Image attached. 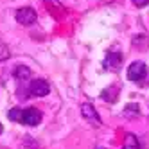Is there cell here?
Here are the masks:
<instances>
[{"label":"cell","instance_id":"cell-11","mask_svg":"<svg viewBox=\"0 0 149 149\" xmlns=\"http://www.w3.org/2000/svg\"><path fill=\"white\" fill-rule=\"evenodd\" d=\"M7 58H9L7 47H6V45H0V61H2V59H7Z\"/></svg>","mask_w":149,"mask_h":149},{"label":"cell","instance_id":"cell-10","mask_svg":"<svg viewBox=\"0 0 149 149\" xmlns=\"http://www.w3.org/2000/svg\"><path fill=\"white\" fill-rule=\"evenodd\" d=\"M9 119L16 120V122H22V110H18V108L11 110V111H9Z\"/></svg>","mask_w":149,"mask_h":149},{"label":"cell","instance_id":"cell-4","mask_svg":"<svg viewBox=\"0 0 149 149\" xmlns=\"http://www.w3.org/2000/svg\"><path fill=\"white\" fill-rule=\"evenodd\" d=\"M29 92L33 95H36V97H45V95L50 92V86H49V83L45 79H34L31 83V86H29Z\"/></svg>","mask_w":149,"mask_h":149},{"label":"cell","instance_id":"cell-7","mask_svg":"<svg viewBox=\"0 0 149 149\" xmlns=\"http://www.w3.org/2000/svg\"><path fill=\"white\" fill-rule=\"evenodd\" d=\"M117 97H119V86H113V88H106L102 92V99L108 101V102H113Z\"/></svg>","mask_w":149,"mask_h":149},{"label":"cell","instance_id":"cell-5","mask_svg":"<svg viewBox=\"0 0 149 149\" xmlns=\"http://www.w3.org/2000/svg\"><path fill=\"white\" fill-rule=\"evenodd\" d=\"M81 113H83V117H84L86 120H90L92 126H101V117H99L97 111H95V108H93L92 104L84 102V104L81 106Z\"/></svg>","mask_w":149,"mask_h":149},{"label":"cell","instance_id":"cell-14","mask_svg":"<svg viewBox=\"0 0 149 149\" xmlns=\"http://www.w3.org/2000/svg\"><path fill=\"white\" fill-rule=\"evenodd\" d=\"M4 131V127H2V124H0V133H2Z\"/></svg>","mask_w":149,"mask_h":149},{"label":"cell","instance_id":"cell-12","mask_svg":"<svg viewBox=\"0 0 149 149\" xmlns=\"http://www.w3.org/2000/svg\"><path fill=\"white\" fill-rule=\"evenodd\" d=\"M126 115H130V113H138V106L136 104H127V108L124 110Z\"/></svg>","mask_w":149,"mask_h":149},{"label":"cell","instance_id":"cell-2","mask_svg":"<svg viewBox=\"0 0 149 149\" xmlns=\"http://www.w3.org/2000/svg\"><path fill=\"white\" fill-rule=\"evenodd\" d=\"M16 20L22 25H33L36 22V11L33 7H22L16 11Z\"/></svg>","mask_w":149,"mask_h":149},{"label":"cell","instance_id":"cell-3","mask_svg":"<svg viewBox=\"0 0 149 149\" xmlns=\"http://www.w3.org/2000/svg\"><path fill=\"white\" fill-rule=\"evenodd\" d=\"M41 120V111L36 108H27L22 110V124H29V126H38Z\"/></svg>","mask_w":149,"mask_h":149},{"label":"cell","instance_id":"cell-13","mask_svg":"<svg viewBox=\"0 0 149 149\" xmlns=\"http://www.w3.org/2000/svg\"><path fill=\"white\" fill-rule=\"evenodd\" d=\"M131 2L136 6V7H146L149 4V0H131Z\"/></svg>","mask_w":149,"mask_h":149},{"label":"cell","instance_id":"cell-1","mask_svg":"<svg viewBox=\"0 0 149 149\" xmlns=\"http://www.w3.org/2000/svg\"><path fill=\"white\" fill-rule=\"evenodd\" d=\"M146 74H147V67H146V63H142V61H135V63H131V65L127 67V77H130L131 81L144 79Z\"/></svg>","mask_w":149,"mask_h":149},{"label":"cell","instance_id":"cell-8","mask_svg":"<svg viewBox=\"0 0 149 149\" xmlns=\"http://www.w3.org/2000/svg\"><path fill=\"white\" fill-rule=\"evenodd\" d=\"M124 149H138V142H136V138L133 133H127L126 136V147Z\"/></svg>","mask_w":149,"mask_h":149},{"label":"cell","instance_id":"cell-9","mask_svg":"<svg viewBox=\"0 0 149 149\" xmlns=\"http://www.w3.org/2000/svg\"><path fill=\"white\" fill-rule=\"evenodd\" d=\"M29 76H31V70H29L27 67H18V68H16V77H18L20 81L27 79Z\"/></svg>","mask_w":149,"mask_h":149},{"label":"cell","instance_id":"cell-6","mask_svg":"<svg viewBox=\"0 0 149 149\" xmlns=\"http://www.w3.org/2000/svg\"><path fill=\"white\" fill-rule=\"evenodd\" d=\"M120 63H122V56L119 54V52H110V54L104 58V68L117 70L120 67Z\"/></svg>","mask_w":149,"mask_h":149}]
</instances>
